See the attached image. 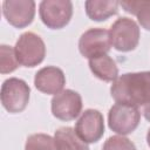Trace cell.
Returning a JSON list of instances; mask_svg holds the SVG:
<instances>
[{"label": "cell", "instance_id": "obj_9", "mask_svg": "<svg viewBox=\"0 0 150 150\" xmlns=\"http://www.w3.org/2000/svg\"><path fill=\"white\" fill-rule=\"evenodd\" d=\"M50 103L53 116L66 122L75 120L82 110V97L71 89H64L54 95Z\"/></svg>", "mask_w": 150, "mask_h": 150}, {"label": "cell", "instance_id": "obj_17", "mask_svg": "<svg viewBox=\"0 0 150 150\" xmlns=\"http://www.w3.org/2000/svg\"><path fill=\"white\" fill-rule=\"evenodd\" d=\"M19 67V62L15 56V52L11 46H0V73L8 74L14 71Z\"/></svg>", "mask_w": 150, "mask_h": 150}, {"label": "cell", "instance_id": "obj_18", "mask_svg": "<svg viewBox=\"0 0 150 150\" xmlns=\"http://www.w3.org/2000/svg\"><path fill=\"white\" fill-rule=\"evenodd\" d=\"M102 150H137L135 144L122 135L110 136L102 146Z\"/></svg>", "mask_w": 150, "mask_h": 150}, {"label": "cell", "instance_id": "obj_3", "mask_svg": "<svg viewBox=\"0 0 150 150\" xmlns=\"http://www.w3.org/2000/svg\"><path fill=\"white\" fill-rule=\"evenodd\" d=\"M29 94L30 88L26 81L18 77H9L1 86V104L11 114L21 112L29 102Z\"/></svg>", "mask_w": 150, "mask_h": 150}, {"label": "cell", "instance_id": "obj_1", "mask_svg": "<svg viewBox=\"0 0 150 150\" xmlns=\"http://www.w3.org/2000/svg\"><path fill=\"white\" fill-rule=\"evenodd\" d=\"M116 103L139 107L150 103V71L125 73L117 77L110 87Z\"/></svg>", "mask_w": 150, "mask_h": 150}, {"label": "cell", "instance_id": "obj_13", "mask_svg": "<svg viewBox=\"0 0 150 150\" xmlns=\"http://www.w3.org/2000/svg\"><path fill=\"white\" fill-rule=\"evenodd\" d=\"M89 68L97 79L104 82H114L118 77L117 64L108 54L90 59Z\"/></svg>", "mask_w": 150, "mask_h": 150}, {"label": "cell", "instance_id": "obj_2", "mask_svg": "<svg viewBox=\"0 0 150 150\" xmlns=\"http://www.w3.org/2000/svg\"><path fill=\"white\" fill-rule=\"evenodd\" d=\"M14 52L19 64L32 68L43 61L46 56V46L38 34L26 32L18 39Z\"/></svg>", "mask_w": 150, "mask_h": 150}, {"label": "cell", "instance_id": "obj_12", "mask_svg": "<svg viewBox=\"0 0 150 150\" xmlns=\"http://www.w3.org/2000/svg\"><path fill=\"white\" fill-rule=\"evenodd\" d=\"M120 1L116 0H88L84 2L86 14L93 21H105L118 12Z\"/></svg>", "mask_w": 150, "mask_h": 150}, {"label": "cell", "instance_id": "obj_20", "mask_svg": "<svg viewBox=\"0 0 150 150\" xmlns=\"http://www.w3.org/2000/svg\"><path fill=\"white\" fill-rule=\"evenodd\" d=\"M146 143H148V145L150 146V129L148 130V134H146Z\"/></svg>", "mask_w": 150, "mask_h": 150}, {"label": "cell", "instance_id": "obj_6", "mask_svg": "<svg viewBox=\"0 0 150 150\" xmlns=\"http://www.w3.org/2000/svg\"><path fill=\"white\" fill-rule=\"evenodd\" d=\"M141 121V112L137 107L116 103L108 112V125L118 135H128L135 131Z\"/></svg>", "mask_w": 150, "mask_h": 150}, {"label": "cell", "instance_id": "obj_14", "mask_svg": "<svg viewBox=\"0 0 150 150\" xmlns=\"http://www.w3.org/2000/svg\"><path fill=\"white\" fill-rule=\"evenodd\" d=\"M54 141L57 150H89L87 143L81 141L70 127L59 128L54 134Z\"/></svg>", "mask_w": 150, "mask_h": 150}, {"label": "cell", "instance_id": "obj_5", "mask_svg": "<svg viewBox=\"0 0 150 150\" xmlns=\"http://www.w3.org/2000/svg\"><path fill=\"white\" fill-rule=\"evenodd\" d=\"M40 19L50 29L66 27L73 16V4L69 0H43L39 5Z\"/></svg>", "mask_w": 150, "mask_h": 150}, {"label": "cell", "instance_id": "obj_8", "mask_svg": "<svg viewBox=\"0 0 150 150\" xmlns=\"http://www.w3.org/2000/svg\"><path fill=\"white\" fill-rule=\"evenodd\" d=\"M111 48L109 30L103 28H90L79 40V50L88 60L107 54Z\"/></svg>", "mask_w": 150, "mask_h": 150}, {"label": "cell", "instance_id": "obj_10", "mask_svg": "<svg viewBox=\"0 0 150 150\" xmlns=\"http://www.w3.org/2000/svg\"><path fill=\"white\" fill-rule=\"evenodd\" d=\"M2 14L13 27L25 28L34 19L35 2L33 0H5L2 2Z\"/></svg>", "mask_w": 150, "mask_h": 150}, {"label": "cell", "instance_id": "obj_16", "mask_svg": "<svg viewBox=\"0 0 150 150\" xmlns=\"http://www.w3.org/2000/svg\"><path fill=\"white\" fill-rule=\"evenodd\" d=\"M25 150H57L54 137L47 134H33L27 137Z\"/></svg>", "mask_w": 150, "mask_h": 150}, {"label": "cell", "instance_id": "obj_11", "mask_svg": "<svg viewBox=\"0 0 150 150\" xmlns=\"http://www.w3.org/2000/svg\"><path fill=\"white\" fill-rule=\"evenodd\" d=\"M66 84L63 71L54 66H47L36 71L34 76L35 88L47 95H56L62 91Z\"/></svg>", "mask_w": 150, "mask_h": 150}, {"label": "cell", "instance_id": "obj_7", "mask_svg": "<svg viewBox=\"0 0 150 150\" xmlns=\"http://www.w3.org/2000/svg\"><path fill=\"white\" fill-rule=\"evenodd\" d=\"M75 132L84 143H96L104 134L103 115L96 109L84 110L75 123Z\"/></svg>", "mask_w": 150, "mask_h": 150}, {"label": "cell", "instance_id": "obj_19", "mask_svg": "<svg viewBox=\"0 0 150 150\" xmlns=\"http://www.w3.org/2000/svg\"><path fill=\"white\" fill-rule=\"evenodd\" d=\"M143 115H144L145 120L150 122V103H148V104H145V105H144V109H143Z\"/></svg>", "mask_w": 150, "mask_h": 150}, {"label": "cell", "instance_id": "obj_15", "mask_svg": "<svg viewBox=\"0 0 150 150\" xmlns=\"http://www.w3.org/2000/svg\"><path fill=\"white\" fill-rule=\"evenodd\" d=\"M122 8L132 15H136L139 25L150 30V1H121Z\"/></svg>", "mask_w": 150, "mask_h": 150}, {"label": "cell", "instance_id": "obj_4", "mask_svg": "<svg viewBox=\"0 0 150 150\" xmlns=\"http://www.w3.org/2000/svg\"><path fill=\"white\" fill-rule=\"evenodd\" d=\"M111 46L118 52H131L139 42V27L130 18H118L109 29Z\"/></svg>", "mask_w": 150, "mask_h": 150}]
</instances>
